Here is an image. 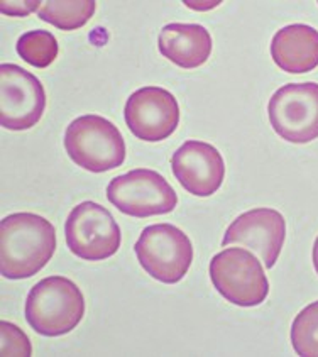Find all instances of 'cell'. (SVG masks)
I'll list each match as a JSON object with an SVG mask.
<instances>
[{"mask_svg":"<svg viewBox=\"0 0 318 357\" xmlns=\"http://www.w3.org/2000/svg\"><path fill=\"white\" fill-rule=\"evenodd\" d=\"M56 251V231L45 217L31 212L0 222V273L7 280L38 275Z\"/></svg>","mask_w":318,"mask_h":357,"instance_id":"cell-1","label":"cell"},{"mask_svg":"<svg viewBox=\"0 0 318 357\" xmlns=\"http://www.w3.org/2000/svg\"><path fill=\"white\" fill-rule=\"evenodd\" d=\"M85 315V296L75 281L50 276L26 298V320L39 335L59 337L77 328Z\"/></svg>","mask_w":318,"mask_h":357,"instance_id":"cell-2","label":"cell"},{"mask_svg":"<svg viewBox=\"0 0 318 357\" xmlns=\"http://www.w3.org/2000/svg\"><path fill=\"white\" fill-rule=\"evenodd\" d=\"M65 149L70 160L91 173H105L126 161V141L109 119L82 116L66 127Z\"/></svg>","mask_w":318,"mask_h":357,"instance_id":"cell-3","label":"cell"},{"mask_svg":"<svg viewBox=\"0 0 318 357\" xmlns=\"http://www.w3.org/2000/svg\"><path fill=\"white\" fill-rule=\"evenodd\" d=\"M213 288L237 307H257L269 295L264 266L249 249L229 248L210 261Z\"/></svg>","mask_w":318,"mask_h":357,"instance_id":"cell-4","label":"cell"},{"mask_svg":"<svg viewBox=\"0 0 318 357\" xmlns=\"http://www.w3.org/2000/svg\"><path fill=\"white\" fill-rule=\"evenodd\" d=\"M139 264L166 284L181 281L193 263V245L181 229L171 224L149 225L134 245Z\"/></svg>","mask_w":318,"mask_h":357,"instance_id":"cell-5","label":"cell"},{"mask_svg":"<svg viewBox=\"0 0 318 357\" xmlns=\"http://www.w3.org/2000/svg\"><path fill=\"white\" fill-rule=\"evenodd\" d=\"M107 198L119 212L136 219L165 215L178 205L176 192L166 178L146 168L115 176L107 186Z\"/></svg>","mask_w":318,"mask_h":357,"instance_id":"cell-6","label":"cell"},{"mask_svg":"<svg viewBox=\"0 0 318 357\" xmlns=\"http://www.w3.org/2000/svg\"><path fill=\"white\" fill-rule=\"evenodd\" d=\"M268 117L274 132L293 144L318 139V83H288L268 104Z\"/></svg>","mask_w":318,"mask_h":357,"instance_id":"cell-7","label":"cell"},{"mask_svg":"<svg viewBox=\"0 0 318 357\" xmlns=\"http://www.w3.org/2000/svg\"><path fill=\"white\" fill-rule=\"evenodd\" d=\"M70 251L83 261H103L119 251L121 227L112 213L95 202H83L70 212L65 224Z\"/></svg>","mask_w":318,"mask_h":357,"instance_id":"cell-8","label":"cell"},{"mask_svg":"<svg viewBox=\"0 0 318 357\" xmlns=\"http://www.w3.org/2000/svg\"><path fill=\"white\" fill-rule=\"evenodd\" d=\"M46 110V92L38 77L21 66H0V126L9 130H27L41 121Z\"/></svg>","mask_w":318,"mask_h":357,"instance_id":"cell-9","label":"cell"},{"mask_svg":"<svg viewBox=\"0 0 318 357\" xmlns=\"http://www.w3.org/2000/svg\"><path fill=\"white\" fill-rule=\"evenodd\" d=\"M124 117L127 127L137 139L159 142L176 130L180 124V105L166 89L142 86L127 98Z\"/></svg>","mask_w":318,"mask_h":357,"instance_id":"cell-10","label":"cell"},{"mask_svg":"<svg viewBox=\"0 0 318 357\" xmlns=\"http://www.w3.org/2000/svg\"><path fill=\"white\" fill-rule=\"evenodd\" d=\"M286 239V220L274 208H252L238 215L225 231L222 245L236 244L259 256L264 268L278 263Z\"/></svg>","mask_w":318,"mask_h":357,"instance_id":"cell-11","label":"cell"},{"mask_svg":"<svg viewBox=\"0 0 318 357\" xmlns=\"http://www.w3.org/2000/svg\"><path fill=\"white\" fill-rule=\"evenodd\" d=\"M171 169L180 185L195 197H210L225 178V162L215 146L204 141H186L174 151Z\"/></svg>","mask_w":318,"mask_h":357,"instance_id":"cell-12","label":"cell"},{"mask_svg":"<svg viewBox=\"0 0 318 357\" xmlns=\"http://www.w3.org/2000/svg\"><path fill=\"white\" fill-rule=\"evenodd\" d=\"M159 53L183 70L205 65L212 54V36L200 24H168L158 39Z\"/></svg>","mask_w":318,"mask_h":357,"instance_id":"cell-13","label":"cell"},{"mask_svg":"<svg viewBox=\"0 0 318 357\" xmlns=\"http://www.w3.org/2000/svg\"><path fill=\"white\" fill-rule=\"evenodd\" d=\"M271 56L278 68L301 75L318 66V31L307 24H289L273 36Z\"/></svg>","mask_w":318,"mask_h":357,"instance_id":"cell-14","label":"cell"},{"mask_svg":"<svg viewBox=\"0 0 318 357\" xmlns=\"http://www.w3.org/2000/svg\"><path fill=\"white\" fill-rule=\"evenodd\" d=\"M95 9V0H51L41 3L38 15L41 21L53 24L58 29L75 31L93 17Z\"/></svg>","mask_w":318,"mask_h":357,"instance_id":"cell-15","label":"cell"},{"mask_svg":"<svg viewBox=\"0 0 318 357\" xmlns=\"http://www.w3.org/2000/svg\"><path fill=\"white\" fill-rule=\"evenodd\" d=\"M17 53L27 65L47 68L58 58L59 46L53 33L45 29L29 31L17 39Z\"/></svg>","mask_w":318,"mask_h":357,"instance_id":"cell-16","label":"cell"},{"mask_svg":"<svg viewBox=\"0 0 318 357\" xmlns=\"http://www.w3.org/2000/svg\"><path fill=\"white\" fill-rule=\"evenodd\" d=\"M289 337L298 356L318 357V301H313L298 313Z\"/></svg>","mask_w":318,"mask_h":357,"instance_id":"cell-17","label":"cell"},{"mask_svg":"<svg viewBox=\"0 0 318 357\" xmlns=\"http://www.w3.org/2000/svg\"><path fill=\"white\" fill-rule=\"evenodd\" d=\"M0 337H2V347L0 354L2 356H31L33 347H31L29 339L19 327L10 322H0Z\"/></svg>","mask_w":318,"mask_h":357,"instance_id":"cell-18","label":"cell"},{"mask_svg":"<svg viewBox=\"0 0 318 357\" xmlns=\"http://www.w3.org/2000/svg\"><path fill=\"white\" fill-rule=\"evenodd\" d=\"M43 2H0V9H2L3 14L10 15H27L29 12L41 7Z\"/></svg>","mask_w":318,"mask_h":357,"instance_id":"cell-19","label":"cell"},{"mask_svg":"<svg viewBox=\"0 0 318 357\" xmlns=\"http://www.w3.org/2000/svg\"><path fill=\"white\" fill-rule=\"evenodd\" d=\"M313 266H315V271L318 275V237L315 239V244H313Z\"/></svg>","mask_w":318,"mask_h":357,"instance_id":"cell-20","label":"cell"}]
</instances>
